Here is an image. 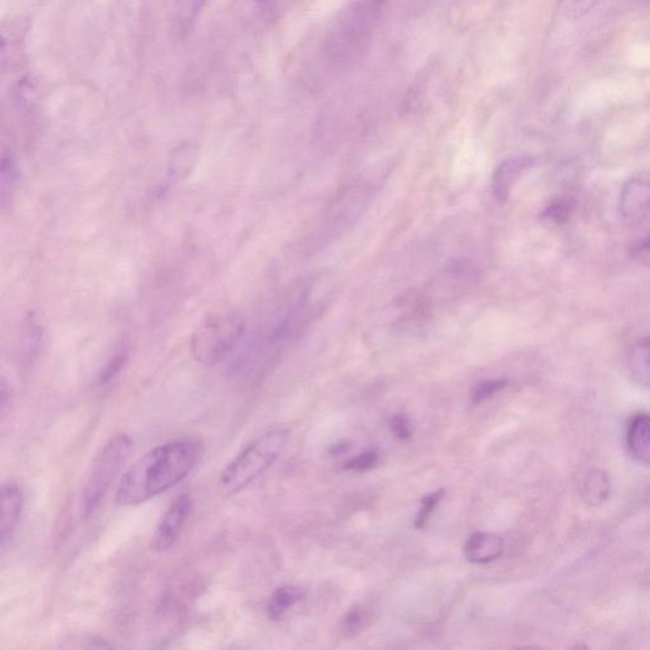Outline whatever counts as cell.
<instances>
[{"instance_id":"6da1fadb","label":"cell","mask_w":650,"mask_h":650,"mask_svg":"<svg viewBox=\"0 0 650 650\" xmlns=\"http://www.w3.org/2000/svg\"><path fill=\"white\" fill-rule=\"evenodd\" d=\"M203 455V445L178 439L158 446L128 467L116 492V504L137 505L158 497L190 476Z\"/></svg>"},{"instance_id":"7a4b0ae2","label":"cell","mask_w":650,"mask_h":650,"mask_svg":"<svg viewBox=\"0 0 650 650\" xmlns=\"http://www.w3.org/2000/svg\"><path fill=\"white\" fill-rule=\"evenodd\" d=\"M288 439L286 429L263 433L226 465L220 476V486L226 493L243 491L275 464Z\"/></svg>"},{"instance_id":"3957f363","label":"cell","mask_w":650,"mask_h":650,"mask_svg":"<svg viewBox=\"0 0 650 650\" xmlns=\"http://www.w3.org/2000/svg\"><path fill=\"white\" fill-rule=\"evenodd\" d=\"M246 322L240 313L225 310L212 314L194 331L191 350L193 357L206 366L218 365L240 344Z\"/></svg>"},{"instance_id":"277c9868","label":"cell","mask_w":650,"mask_h":650,"mask_svg":"<svg viewBox=\"0 0 650 650\" xmlns=\"http://www.w3.org/2000/svg\"><path fill=\"white\" fill-rule=\"evenodd\" d=\"M134 448V439L127 433H118L94 457L89 474H88L83 495H81V510L84 518L92 516L99 504H102L107 493L109 492L116 478L120 476L122 467L127 463Z\"/></svg>"},{"instance_id":"5b68a950","label":"cell","mask_w":650,"mask_h":650,"mask_svg":"<svg viewBox=\"0 0 650 650\" xmlns=\"http://www.w3.org/2000/svg\"><path fill=\"white\" fill-rule=\"evenodd\" d=\"M191 511H193V499L187 493H182L169 504L156 524L150 542L152 551H165L175 544L190 517Z\"/></svg>"},{"instance_id":"8992f818","label":"cell","mask_w":650,"mask_h":650,"mask_svg":"<svg viewBox=\"0 0 650 650\" xmlns=\"http://www.w3.org/2000/svg\"><path fill=\"white\" fill-rule=\"evenodd\" d=\"M24 497L20 485L8 482L2 486V523H0V542L2 551H7L14 538L18 523H20Z\"/></svg>"},{"instance_id":"52a82bcc","label":"cell","mask_w":650,"mask_h":650,"mask_svg":"<svg viewBox=\"0 0 650 650\" xmlns=\"http://www.w3.org/2000/svg\"><path fill=\"white\" fill-rule=\"evenodd\" d=\"M618 209L625 219L642 218L650 210V182L642 178L627 181L621 190Z\"/></svg>"},{"instance_id":"ba28073f","label":"cell","mask_w":650,"mask_h":650,"mask_svg":"<svg viewBox=\"0 0 650 650\" xmlns=\"http://www.w3.org/2000/svg\"><path fill=\"white\" fill-rule=\"evenodd\" d=\"M626 446L634 460L650 466V414L637 413L631 417L626 431Z\"/></svg>"},{"instance_id":"9c48e42d","label":"cell","mask_w":650,"mask_h":650,"mask_svg":"<svg viewBox=\"0 0 650 650\" xmlns=\"http://www.w3.org/2000/svg\"><path fill=\"white\" fill-rule=\"evenodd\" d=\"M504 540L492 532L473 533L465 542V558L473 564H486L504 554Z\"/></svg>"},{"instance_id":"30bf717a","label":"cell","mask_w":650,"mask_h":650,"mask_svg":"<svg viewBox=\"0 0 650 650\" xmlns=\"http://www.w3.org/2000/svg\"><path fill=\"white\" fill-rule=\"evenodd\" d=\"M532 165L530 158H512L502 163L493 180L495 193L499 200H505L510 196L511 188L516 184L520 175Z\"/></svg>"},{"instance_id":"8fae6325","label":"cell","mask_w":650,"mask_h":650,"mask_svg":"<svg viewBox=\"0 0 650 650\" xmlns=\"http://www.w3.org/2000/svg\"><path fill=\"white\" fill-rule=\"evenodd\" d=\"M306 596V589L299 586L279 587L272 593L267 605V612L273 621L281 620L295 605L299 604Z\"/></svg>"},{"instance_id":"7c38bea8","label":"cell","mask_w":650,"mask_h":650,"mask_svg":"<svg viewBox=\"0 0 650 650\" xmlns=\"http://www.w3.org/2000/svg\"><path fill=\"white\" fill-rule=\"evenodd\" d=\"M611 483L608 474L602 470H592L582 483V497L589 505H599L610 497Z\"/></svg>"},{"instance_id":"4fadbf2b","label":"cell","mask_w":650,"mask_h":650,"mask_svg":"<svg viewBox=\"0 0 650 650\" xmlns=\"http://www.w3.org/2000/svg\"><path fill=\"white\" fill-rule=\"evenodd\" d=\"M631 378L637 384L650 388V337L637 342L631 348L629 361H627Z\"/></svg>"},{"instance_id":"5bb4252c","label":"cell","mask_w":650,"mask_h":650,"mask_svg":"<svg viewBox=\"0 0 650 650\" xmlns=\"http://www.w3.org/2000/svg\"><path fill=\"white\" fill-rule=\"evenodd\" d=\"M17 182V165L11 155L3 153L2 173H0V196H2V206L7 205V201L14 197Z\"/></svg>"},{"instance_id":"9a60e30c","label":"cell","mask_w":650,"mask_h":650,"mask_svg":"<svg viewBox=\"0 0 650 650\" xmlns=\"http://www.w3.org/2000/svg\"><path fill=\"white\" fill-rule=\"evenodd\" d=\"M574 207H576V203L568 197L552 201L542 212V218L555 222V224H567L573 215Z\"/></svg>"},{"instance_id":"2e32d148","label":"cell","mask_w":650,"mask_h":650,"mask_svg":"<svg viewBox=\"0 0 650 650\" xmlns=\"http://www.w3.org/2000/svg\"><path fill=\"white\" fill-rule=\"evenodd\" d=\"M605 0H561V11L570 21H578L598 7Z\"/></svg>"},{"instance_id":"e0dca14e","label":"cell","mask_w":650,"mask_h":650,"mask_svg":"<svg viewBox=\"0 0 650 650\" xmlns=\"http://www.w3.org/2000/svg\"><path fill=\"white\" fill-rule=\"evenodd\" d=\"M207 2L209 0H182L180 11H178L182 31L190 30L203 8H205Z\"/></svg>"},{"instance_id":"ac0fdd59","label":"cell","mask_w":650,"mask_h":650,"mask_svg":"<svg viewBox=\"0 0 650 650\" xmlns=\"http://www.w3.org/2000/svg\"><path fill=\"white\" fill-rule=\"evenodd\" d=\"M444 493L445 491H438L432 493V495H427V497L423 499L422 505H420L419 514H417L416 517V523H414V526H416L417 529L420 530L426 526L427 523L429 521V517H431V514L435 512L436 507H438L442 497H444Z\"/></svg>"},{"instance_id":"d6986e66","label":"cell","mask_w":650,"mask_h":650,"mask_svg":"<svg viewBox=\"0 0 650 650\" xmlns=\"http://www.w3.org/2000/svg\"><path fill=\"white\" fill-rule=\"evenodd\" d=\"M507 382L504 380H488V382H482V384L476 385L474 389L473 394H471V400L474 404L482 403V401L488 400L493 395L497 394L502 389L505 388Z\"/></svg>"},{"instance_id":"ffe728a7","label":"cell","mask_w":650,"mask_h":650,"mask_svg":"<svg viewBox=\"0 0 650 650\" xmlns=\"http://www.w3.org/2000/svg\"><path fill=\"white\" fill-rule=\"evenodd\" d=\"M379 463V455L375 451H367L359 455L345 464V467L354 471H367L375 467Z\"/></svg>"},{"instance_id":"44dd1931","label":"cell","mask_w":650,"mask_h":650,"mask_svg":"<svg viewBox=\"0 0 650 650\" xmlns=\"http://www.w3.org/2000/svg\"><path fill=\"white\" fill-rule=\"evenodd\" d=\"M366 623V612L361 608H353L344 618V629L348 636L359 633Z\"/></svg>"},{"instance_id":"7402d4cb","label":"cell","mask_w":650,"mask_h":650,"mask_svg":"<svg viewBox=\"0 0 650 650\" xmlns=\"http://www.w3.org/2000/svg\"><path fill=\"white\" fill-rule=\"evenodd\" d=\"M392 432L401 441H407L411 438L410 420L404 414H395L391 420Z\"/></svg>"},{"instance_id":"603a6c76","label":"cell","mask_w":650,"mask_h":650,"mask_svg":"<svg viewBox=\"0 0 650 650\" xmlns=\"http://www.w3.org/2000/svg\"><path fill=\"white\" fill-rule=\"evenodd\" d=\"M12 398H14L12 386L7 378L3 375L2 386H0V413H2V417L7 416L8 410H11Z\"/></svg>"},{"instance_id":"cb8c5ba5","label":"cell","mask_w":650,"mask_h":650,"mask_svg":"<svg viewBox=\"0 0 650 650\" xmlns=\"http://www.w3.org/2000/svg\"><path fill=\"white\" fill-rule=\"evenodd\" d=\"M125 356H122V354H118V357H115L109 363V365L106 367L105 372H103L102 375H100L99 382L100 384H105V382H108L109 380L113 378V376L116 375L118 372H120L121 366L124 365Z\"/></svg>"},{"instance_id":"d4e9b609","label":"cell","mask_w":650,"mask_h":650,"mask_svg":"<svg viewBox=\"0 0 650 650\" xmlns=\"http://www.w3.org/2000/svg\"><path fill=\"white\" fill-rule=\"evenodd\" d=\"M636 250H637V252L650 254V232L648 235H646L645 238H643V240L640 241L639 244H637Z\"/></svg>"}]
</instances>
